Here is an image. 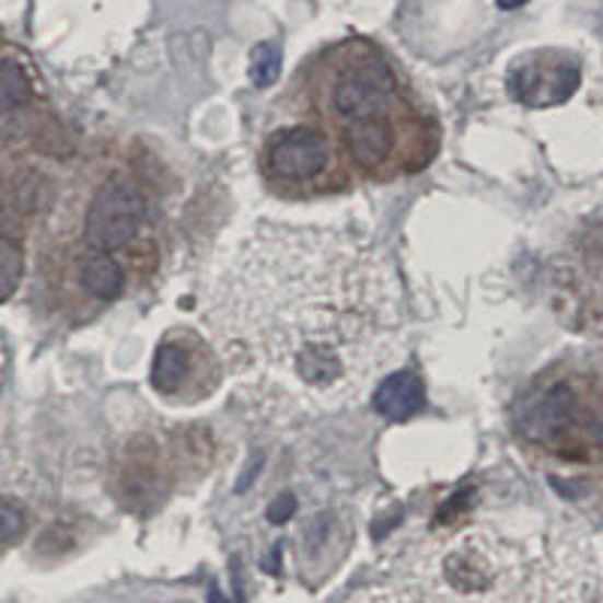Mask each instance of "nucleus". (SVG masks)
<instances>
[{
	"instance_id": "1",
	"label": "nucleus",
	"mask_w": 603,
	"mask_h": 603,
	"mask_svg": "<svg viewBox=\"0 0 603 603\" xmlns=\"http://www.w3.org/2000/svg\"><path fill=\"white\" fill-rule=\"evenodd\" d=\"M202 323L233 374L314 410L362 398L405 347L393 269L329 227H251L214 259Z\"/></svg>"
},
{
	"instance_id": "2",
	"label": "nucleus",
	"mask_w": 603,
	"mask_h": 603,
	"mask_svg": "<svg viewBox=\"0 0 603 603\" xmlns=\"http://www.w3.org/2000/svg\"><path fill=\"white\" fill-rule=\"evenodd\" d=\"M395 582L434 603H589L591 567L567 529L477 519L431 531Z\"/></svg>"
},
{
	"instance_id": "3",
	"label": "nucleus",
	"mask_w": 603,
	"mask_h": 603,
	"mask_svg": "<svg viewBox=\"0 0 603 603\" xmlns=\"http://www.w3.org/2000/svg\"><path fill=\"white\" fill-rule=\"evenodd\" d=\"M309 106L347 170L366 182L419 173L438 151L431 115L371 39L321 51L309 73Z\"/></svg>"
},
{
	"instance_id": "4",
	"label": "nucleus",
	"mask_w": 603,
	"mask_h": 603,
	"mask_svg": "<svg viewBox=\"0 0 603 603\" xmlns=\"http://www.w3.org/2000/svg\"><path fill=\"white\" fill-rule=\"evenodd\" d=\"M76 247L124 259L146 275L154 269V211L148 194L130 175H109L103 185L94 187Z\"/></svg>"
},
{
	"instance_id": "5",
	"label": "nucleus",
	"mask_w": 603,
	"mask_h": 603,
	"mask_svg": "<svg viewBox=\"0 0 603 603\" xmlns=\"http://www.w3.org/2000/svg\"><path fill=\"white\" fill-rule=\"evenodd\" d=\"M259 175L269 190L287 199L326 197L350 182L341 151L317 124H287L259 148Z\"/></svg>"
},
{
	"instance_id": "6",
	"label": "nucleus",
	"mask_w": 603,
	"mask_h": 603,
	"mask_svg": "<svg viewBox=\"0 0 603 603\" xmlns=\"http://www.w3.org/2000/svg\"><path fill=\"white\" fill-rule=\"evenodd\" d=\"M223 381L218 350L194 329H173L161 338L151 366L154 393L173 405H197Z\"/></svg>"
},
{
	"instance_id": "7",
	"label": "nucleus",
	"mask_w": 603,
	"mask_h": 603,
	"mask_svg": "<svg viewBox=\"0 0 603 603\" xmlns=\"http://www.w3.org/2000/svg\"><path fill=\"white\" fill-rule=\"evenodd\" d=\"M579 85V67L561 51H537L513 67L510 94L529 106H553L567 100Z\"/></svg>"
},
{
	"instance_id": "8",
	"label": "nucleus",
	"mask_w": 603,
	"mask_h": 603,
	"mask_svg": "<svg viewBox=\"0 0 603 603\" xmlns=\"http://www.w3.org/2000/svg\"><path fill=\"white\" fill-rule=\"evenodd\" d=\"M426 407V386L410 371H395L374 390V410L386 419H410Z\"/></svg>"
},
{
	"instance_id": "9",
	"label": "nucleus",
	"mask_w": 603,
	"mask_h": 603,
	"mask_svg": "<svg viewBox=\"0 0 603 603\" xmlns=\"http://www.w3.org/2000/svg\"><path fill=\"white\" fill-rule=\"evenodd\" d=\"M34 97L27 73L10 58H0V112H13Z\"/></svg>"
},
{
	"instance_id": "10",
	"label": "nucleus",
	"mask_w": 603,
	"mask_h": 603,
	"mask_svg": "<svg viewBox=\"0 0 603 603\" xmlns=\"http://www.w3.org/2000/svg\"><path fill=\"white\" fill-rule=\"evenodd\" d=\"M25 271V257L22 247L10 235H0V302H7L15 293Z\"/></svg>"
},
{
	"instance_id": "11",
	"label": "nucleus",
	"mask_w": 603,
	"mask_h": 603,
	"mask_svg": "<svg viewBox=\"0 0 603 603\" xmlns=\"http://www.w3.org/2000/svg\"><path fill=\"white\" fill-rule=\"evenodd\" d=\"M347 603H434L417 589H410L405 582H383V585H371V589L357 591Z\"/></svg>"
},
{
	"instance_id": "12",
	"label": "nucleus",
	"mask_w": 603,
	"mask_h": 603,
	"mask_svg": "<svg viewBox=\"0 0 603 603\" xmlns=\"http://www.w3.org/2000/svg\"><path fill=\"white\" fill-rule=\"evenodd\" d=\"M278 73H281V55H278V49L269 46V43L257 46L254 55H251V79L259 88H266L278 79Z\"/></svg>"
},
{
	"instance_id": "13",
	"label": "nucleus",
	"mask_w": 603,
	"mask_h": 603,
	"mask_svg": "<svg viewBox=\"0 0 603 603\" xmlns=\"http://www.w3.org/2000/svg\"><path fill=\"white\" fill-rule=\"evenodd\" d=\"M27 517L22 505H15L10 498H0V543H15L25 537Z\"/></svg>"
}]
</instances>
